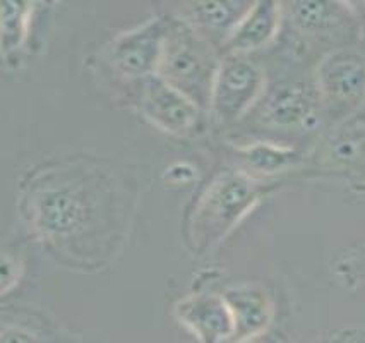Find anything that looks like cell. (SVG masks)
Here are the masks:
<instances>
[{
    "label": "cell",
    "mask_w": 365,
    "mask_h": 343,
    "mask_svg": "<svg viewBox=\"0 0 365 343\" xmlns=\"http://www.w3.org/2000/svg\"><path fill=\"white\" fill-rule=\"evenodd\" d=\"M269 190L244 170L223 172L207 185L189 223L192 251L206 254L227 237Z\"/></svg>",
    "instance_id": "obj_1"
},
{
    "label": "cell",
    "mask_w": 365,
    "mask_h": 343,
    "mask_svg": "<svg viewBox=\"0 0 365 343\" xmlns=\"http://www.w3.org/2000/svg\"><path fill=\"white\" fill-rule=\"evenodd\" d=\"M220 58L201 31L182 18H167L156 74L192 98L210 105Z\"/></svg>",
    "instance_id": "obj_2"
},
{
    "label": "cell",
    "mask_w": 365,
    "mask_h": 343,
    "mask_svg": "<svg viewBox=\"0 0 365 343\" xmlns=\"http://www.w3.org/2000/svg\"><path fill=\"white\" fill-rule=\"evenodd\" d=\"M89 180L78 175L67 180L62 170L40 179L31 188L28 210L31 223L41 239L57 244L84 234L91 225L93 206Z\"/></svg>",
    "instance_id": "obj_3"
},
{
    "label": "cell",
    "mask_w": 365,
    "mask_h": 343,
    "mask_svg": "<svg viewBox=\"0 0 365 343\" xmlns=\"http://www.w3.org/2000/svg\"><path fill=\"white\" fill-rule=\"evenodd\" d=\"M316 91L333 127L345 124L365 103V58L346 48L324 55L316 69Z\"/></svg>",
    "instance_id": "obj_4"
},
{
    "label": "cell",
    "mask_w": 365,
    "mask_h": 343,
    "mask_svg": "<svg viewBox=\"0 0 365 343\" xmlns=\"http://www.w3.org/2000/svg\"><path fill=\"white\" fill-rule=\"evenodd\" d=\"M264 90V73L245 55L227 53L220 58L210 108L216 122L233 124L259 100Z\"/></svg>",
    "instance_id": "obj_5"
},
{
    "label": "cell",
    "mask_w": 365,
    "mask_h": 343,
    "mask_svg": "<svg viewBox=\"0 0 365 343\" xmlns=\"http://www.w3.org/2000/svg\"><path fill=\"white\" fill-rule=\"evenodd\" d=\"M167 18L148 19L141 26L118 35L108 46V62L122 78L144 79L156 74Z\"/></svg>",
    "instance_id": "obj_6"
},
{
    "label": "cell",
    "mask_w": 365,
    "mask_h": 343,
    "mask_svg": "<svg viewBox=\"0 0 365 343\" xmlns=\"http://www.w3.org/2000/svg\"><path fill=\"white\" fill-rule=\"evenodd\" d=\"M139 112L158 129L170 134H185L196 126L201 107L185 93L158 74L141 79Z\"/></svg>",
    "instance_id": "obj_7"
},
{
    "label": "cell",
    "mask_w": 365,
    "mask_h": 343,
    "mask_svg": "<svg viewBox=\"0 0 365 343\" xmlns=\"http://www.w3.org/2000/svg\"><path fill=\"white\" fill-rule=\"evenodd\" d=\"M311 165L324 175L365 182V124L334 126L312 150Z\"/></svg>",
    "instance_id": "obj_8"
},
{
    "label": "cell",
    "mask_w": 365,
    "mask_h": 343,
    "mask_svg": "<svg viewBox=\"0 0 365 343\" xmlns=\"http://www.w3.org/2000/svg\"><path fill=\"white\" fill-rule=\"evenodd\" d=\"M175 317L187 328L199 343L230 342L233 317L222 294L199 292L178 300Z\"/></svg>",
    "instance_id": "obj_9"
},
{
    "label": "cell",
    "mask_w": 365,
    "mask_h": 343,
    "mask_svg": "<svg viewBox=\"0 0 365 343\" xmlns=\"http://www.w3.org/2000/svg\"><path fill=\"white\" fill-rule=\"evenodd\" d=\"M322 118L324 113L316 88L283 86L269 96L264 107V121L283 130H314Z\"/></svg>",
    "instance_id": "obj_10"
},
{
    "label": "cell",
    "mask_w": 365,
    "mask_h": 343,
    "mask_svg": "<svg viewBox=\"0 0 365 343\" xmlns=\"http://www.w3.org/2000/svg\"><path fill=\"white\" fill-rule=\"evenodd\" d=\"M233 317V334L228 343L262 337L273 321V302L257 285H237L223 292Z\"/></svg>",
    "instance_id": "obj_11"
},
{
    "label": "cell",
    "mask_w": 365,
    "mask_h": 343,
    "mask_svg": "<svg viewBox=\"0 0 365 343\" xmlns=\"http://www.w3.org/2000/svg\"><path fill=\"white\" fill-rule=\"evenodd\" d=\"M285 6L278 2H252L228 36L223 40L227 53L247 55L269 45L278 35Z\"/></svg>",
    "instance_id": "obj_12"
},
{
    "label": "cell",
    "mask_w": 365,
    "mask_h": 343,
    "mask_svg": "<svg viewBox=\"0 0 365 343\" xmlns=\"http://www.w3.org/2000/svg\"><path fill=\"white\" fill-rule=\"evenodd\" d=\"M288 18L300 35L305 36H326L339 29V24L345 23L346 4L336 2H294L288 4Z\"/></svg>",
    "instance_id": "obj_13"
},
{
    "label": "cell",
    "mask_w": 365,
    "mask_h": 343,
    "mask_svg": "<svg viewBox=\"0 0 365 343\" xmlns=\"http://www.w3.org/2000/svg\"><path fill=\"white\" fill-rule=\"evenodd\" d=\"M237 153L244 158L250 170L259 175H277L302 162V155L295 148L274 145L269 141H256L239 146Z\"/></svg>",
    "instance_id": "obj_14"
},
{
    "label": "cell",
    "mask_w": 365,
    "mask_h": 343,
    "mask_svg": "<svg viewBox=\"0 0 365 343\" xmlns=\"http://www.w3.org/2000/svg\"><path fill=\"white\" fill-rule=\"evenodd\" d=\"M250 4L244 2H190L184 6L182 19L187 21L194 28L222 29L225 38L232 31L233 26L249 11Z\"/></svg>",
    "instance_id": "obj_15"
},
{
    "label": "cell",
    "mask_w": 365,
    "mask_h": 343,
    "mask_svg": "<svg viewBox=\"0 0 365 343\" xmlns=\"http://www.w3.org/2000/svg\"><path fill=\"white\" fill-rule=\"evenodd\" d=\"M33 4L24 2H4L2 4V55L7 58L23 48L28 36V23L31 18Z\"/></svg>",
    "instance_id": "obj_16"
},
{
    "label": "cell",
    "mask_w": 365,
    "mask_h": 343,
    "mask_svg": "<svg viewBox=\"0 0 365 343\" xmlns=\"http://www.w3.org/2000/svg\"><path fill=\"white\" fill-rule=\"evenodd\" d=\"M21 278V262L16 257L2 252V261H0V287H2V295L12 290Z\"/></svg>",
    "instance_id": "obj_17"
},
{
    "label": "cell",
    "mask_w": 365,
    "mask_h": 343,
    "mask_svg": "<svg viewBox=\"0 0 365 343\" xmlns=\"http://www.w3.org/2000/svg\"><path fill=\"white\" fill-rule=\"evenodd\" d=\"M2 343H43L35 333L19 326H4L2 328Z\"/></svg>",
    "instance_id": "obj_18"
},
{
    "label": "cell",
    "mask_w": 365,
    "mask_h": 343,
    "mask_svg": "<svg viewBox=\"0 0 365 343\" xmlns=\"http://www.w3.org/2000/svg\"><path fill=\"white\" fill-rule=\"evenodd\" d=\"M165 177H167L168 182L182 184V182H190L196 179V170L187 163H173L167 168Z\"/></svg>",
    "instance_id": "obj_19"
},
{
    "label": "cell",
    "mask_w": 365,
    "mask_h": 343,
    "mask_svg": "<svg viewBox=\"0 0 365 343\" xmlns=\"http://www.w3.org/2000/svg\"><path fill=\"white\" fill-rule=\"evenodd\" d=\"M237 343H267V342L262 340V337H256V338H250V340H242Z\"/></svg>",
    "instance_id": "obj_20"
}]
</instances>
